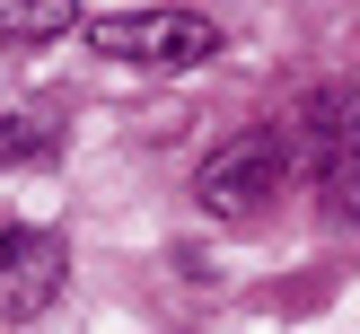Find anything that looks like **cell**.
I'll return each instance as SVG.
<instances>
[{
  "label": "cell",
  "mask_w": 360,
  "mask_h": 334,
  "mask_svg": "<svg viewBox=\"0 0 360 334\" xmlns=\"http://www.w3.org/2000/svg\"><path fill=\"white\" fill-rule=\"evenodd\" d=\"M290 141H299V158H308V176H316L326 220H360V88L352 79L308 88Z\"/></svg>",
  "instance_id": "cell-1"
},
{
  "label": "cell",
  "mask_w": 360,
  "mask_h": 334,
  "mask_svg": "<svg viewBox=\"0 0 360 334\" xmlns=\"http://www.w3.org/2000/svg\"><path fill=\"white\" fill-rule=\"evenodd\" d=\"M290 158H299V141L281 132V123H246V132H229L220 150L193 167V203H202L211 220H255V211L281 193Z\"/></svg>",
  "instance_id": "cell-2"
},
{
  "label": "cell",
  "mask_w": 360,
  "mask_h": 334,
  "mask_svg": "<svg viewBox=\"0 0 360 334\" xmlns=\"http://www.w3.org/2000/svg\"><path fill=\"white\" fill-rule=\"evenodd\" d=\"M88 53L132 70H202L220 62V27L202 9H115V18H88Z\"/></svg>",
  "instance_id": "cell-3"
},
{
  "label": "cell",
  "mask_w": 360,
  "mask_h": 334,
  "mask_svg": "<svg viewBox=\"0 0 360 334\" xmlns=\"http://www.w3.org/2000/svg\"><path fill=\"white\" fill-rule=\"evenodd\" d=\"M70 281V246L53 229H0V326H27L62 299Z\"/></svg>",
  "instance_id": "cell-4"
},
{
  "label": "cell",
  "mask_w": 360,
  "mask_h": 334,
  "mask_svg": "<svg viewBox=\"0 0 360 334\" xmlns=\"http://www.w3.org/2000/svg\"><path fill=\"white\" fill-rule=\"evenodd\" d=\"M70 18H79V0H0V35H18V44L70 35Z\"/></svg>",
  "instance_id": "cell-5"
},
{
  "label": "cell",
  "mask_w": 360,
  "mask_h": 334,
  "mask_svg": "<svg viewBox=\"0 0 360 334\" xmlns=\"http://www.w3.org/2000/svg\"><path fill=\"white\" fill-rule=\"evenodd\" d=\"M44 150H53V132H44V123L0 115V167H27V158H44Z\"/></svg>",
  "instance_id": "cell-6"
}]
</instances>
